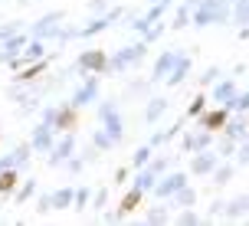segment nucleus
I'll list each match as a JSON object with an SVG mask.
<instances>
[{"label":"nucleus","mask_w":249,"mask_h":226,"mask_svg":"<svg viewBox=\"0 0 249 226\" xmlns=\"http://www.w3.org/2000/svg\"><path fill=\"white\" fill-rule=\"evenodd\" d=\"M43 122H50L56 135H59V131H75V128H79V108L69 105V102L50 105V108H43Z\"/></svg>","instance_id":"nucleus-1"},{"label":"nucleus","mask_w":249,"mask_h":226,"mask_svg":"<svg viewBox=\"0 0 249 226\" xmlns=\"http://www.w3.org/2000/svg\"><path fill=\"white\" fill-rule=\"evenodd\" d=\"M144 56H148V43H144V39H141V43H131V46H122L115 56H108V69H105V72H128V69H135Z\"/></svg>","instance_id":"nucleus-2"},{"label":"nucleus","mask_w":249,"mask_h":226,"mask_svg":"<svg viewBox=\"0 0 249 226\" xmlns=\"http://www.w3.org/2000/svg\"><path fill=\"white\" fill-rule=\"evenodd\" d=\"M122 17H124V10H122V7H115V10L108 7V10H105V13H99L95 20H89L86 26H79V30H75V36H79V39L99 36V33H105V30H108V26H112L115 20H122Z\"/></svg>","instance_id":"nucleus-3"},{"label":"nucleus","mask_w":249,"mask_h":226,"mask_svg":"<svg viewBox=\"0 0 249 226\" xmlns=\"http://www.w3.org/2000/svg\"><path fill=\"white\" fill-rule=\"evenodd\" d=\"M184 184H187L184 171H164V174L154 180V187H151V190H154V197H158V200H171Z\"/></svg>","instance_id":"nucleus-4"},{"label":"nucleus","mask_w":249,"mask_h":226,"mask_svg":"<svg viewBox=\"0 0 249 226\" xmlns=\"http://www.w3.org/2000/svg\"><path fill=\"white\" fill-rule=\"evenodd\" d=\"M62 20H66L62 10H53V13H46V17H39L36 23H33V30H30V36L33 39H56L59 30H62Z\"/></svg>","instance_id":"nucleus-5"},{"label":"nucleus","mask_w":249,"mask_h":226,"mask_svg":"<svg viewBox=\"0 0 249 226\" xmlns=\"http://www.w3.org/2000/svg\"><path fill=\"white\" fill-rule=\"evenodd\" d=\"M95 99H99V75H95V72H82V86L72 92L69 105H75V108H86V105H92Z\"/></svg>","instance_id":"nucleus-6"},{"label":"nucleus","mask_w":249,"mask_h":226,"mask_svg":"<svg viewBox=\"0 0 249 226\" xmlns=\"http://www.w3.org/2000/svg\"><path fill=\"white\" fill-rule=\"evenodd\" d=\"M46 154H50V167H59L66 157H72L75 154V131H59V138L53 141V148Z\"/></svg>","instance_id":"nucleus-7"},{"label":"nucleus","mask_w":249,"mask_h":226,"mask_svg":"<svg viewBox=\"0 0 249 226\" xmlns=\"http://www.w3.org/2000/svg\"><path fill=\"white\" fill-rule=\"evenodd\" d=\"M75 69H79V72L105 75V69H108V52H105V50H86V52H79Z\"/></svg>","instance_id":"nucleus-8"},{"label":"nucleus","mask_w":249,"mask_h":226,"mask_svg":"<svg viewBox=\"0 0 249 226\" xmlns=\"http://www.w3.org/2000/svg\"><path fill=\"white\" fill-rule=\"evenodd\" d=\"M220 164V154L213 148H203V151H194V157H190V174L194 177H210V171Z\"/></svg>","instance_id":"nucleus-9"},{"label":"nucleus","mask_w":249,"mask_h":226,"mask_svg":"<svg viewBox=\"0 0 249 226\" xmlns=\"http://www.w3.org/2000/svg\"><path fill=\"white\" fill-rule=\"evenodd\" d=\"M220 3H223V0H200L197 7L190 10V26H200V30H203V26H213Z\"/></svg>","instance_id":"nucleus-10"},{"label":"nucleus","mask_w":249,"mask_h":226,"mask_svg":"<svg viewBox=\"0 0 249 226\" xmlns=\"http://www.w3.org/2000/svg\"><path fill=\"white\" fill-rule=\"evenodd\" d=\"M226 118H230V108L226 105H213L210 112L203 108V112L197 115V122H200V128H207V131H223V125H226Z\"/></svg>","instance_id":"nucleus-11"},{"label":"nucleus","mask_w":249,"mask_h":226,"mask_svg":"<svg viewBox=\"0 0 249 226\" xmlns=\"http://www.w3.org/2000/svg\"><path fill=\"white\" fill-rule=\"evenodd\" d=\"M53 141H56V131H53L50 122H39L36 128H33V138H30V148L39 151V154H46V151L53 148Z\"/></svg>","instance_id":"nucleus-12"},{"label":"nucleus","mask_w":249,"mask_h":226,"mask_svg":"<svg viewBox=\"0 0 249 226\" xmlns=\"http://www.w3.org/2000/svg\"><path fill=\"white\" fill-rule=\"evenodd\" d=\"M180 148H184L187 154L203 151V148H213V131H207V128H200V131H187L184 141H180Z\"/></svg>","instance_id":"nucleus-13"},{"label":"nucleus","mask_w":249,"mask_h":226,"mask_svg":"<svg viewBox=\"0 0 249 226\" xmlns=\"http://www.w3.org/2000/svg\"><path fill=\"white\" fill-rule=\"evenodd\" d=\"M46 66H50V59L43 56V59H36V63H26L17 69V75H13V82H20V86H30V82H36L39 75L46 72Z\"/></svg>","instance_id":"nucleus-14"},{"label":"nucleus","mask_w":249,"mask_h":226,"mask_svg":"<svg viewBox=\"0 0 249 226\" xmlns=\"http://www.w3.org/2000/svg\"><path fill=\"white\" fill-rule=\"evenodd\" d=\"M26 33H20V30H17V33H13V36H7V39H0V63H10L13 56H20V50H23L26 46Z\"/></svg>","instance_id":"nucleus-15"},{"label":"nucleus","mask_w":249,"mask_h":226,"mask_svg":"<svg viewBox=\"0 0 249 226\" xmlns=\"http://www.w3.org/2000/svg\"><path fill=\"white\" fill-rule=\"evenodd\" d=\"M236 92H239L236 79H216V82H213V92H210V102L213 105H226Z\"/></svg>","instance_id":"nucleus-16"},{"label":"nucleus","mask_w":249,"mask_h":226,"mask_svg":"<svg viewBox=\"0 0 249 226\" xmlns=\"http://www.w3.org/2000/svg\"><path fill=\"white\" fill-rule=\"evenodd\" d=\"M223 135H226V138H233L236 144H239L243 138H249V122L243 118V112H236V118H233V115L226 118V125H223Z\"/></svg>","instance_id":"nucleus-17"},{"label":"nucleus","mask_w":249,"mask_h":226,"mask_svg":"<svg viewBox=\"0 0 249 226\" xmlns=\"http://www.w3.org/2000/svg\"><path fill=\"white\" fill-rule=\"evenodd\" d=\"M141 200H144V190H138V187L128 190V193L122 197V203H118V210H115V213H118V223H122L124 216H131V213H135L138 207H141Z\"/></svg>","instance_id":"nucleus-18"},{"label":"nucleus","mask_w":249,"mask_h":226,"mask_svg":"<svg viewBox=\"0 0 249 226\" xmlns=\"http://www.w3.org/2000/svg\"><path fill=\"white\" fill-rule=\"evenodd\" d=\"M190 66H194V59H190L187 52H180V56H177V63H174V69L164 75V82H167V86H180L187 75H190Z\"/></svg>","instance_id":"nucleus-19"},{"label":"nucleus","mask_w":249,"mask_h":226,"mask_svg":"<svg viewBox=\"0 0 249 226\" xmlns=\"http://www.w3.org/2000/svg\"><path fill=\"white\" fill-rule=\"evenodd\" d=\"M177 56H180V52H177V50H164L161 56H158V63H154V69H151V79H154V82H161L164 75H167V72H171V69H174Z\"/></svg>","instance_id":"nucleus-20"},{"label":"nucleus","mask_w":249,"mask_h":226,"mask_svg":"<svg viewBox=\"0 0 249 226\" xmlns=\"http://www.w3.org/2000/svg\"><path fill=\"white\" fill-rule=\"evenodd\" d=\"M102 128L108 131V138H112L115 144H122V141H124V122H122V115H118V108L102 118Z\"/></svg>","instance_id":"nucleus-21"},{"label":"nucleus","mask_w":249,"mask_h":226,"mask_svg":"<svg viewBox=\"0 0 249 226\" xmlns=\"http://www.w3.org/2000/svg\"><path fill=\"white\" fill-rule=\"evenodd\" d=\"M46 56V39H26V46L20 50V59H23V66L26 63H36V59H43Z\"/></svg>","instance_id":"nucleus-22"},{"label":"nucleus","mask_w":249,"mask_h":226,"mask_svg":"<svg viewBox=\"0 0 249 226\" xmlns=\"http://www.w3.org/2000/svg\"><path fill=\"white\" fill-rule=\"evenodd\" d=\"M233 174H236V164H230V161H223V157H220V164L210 171V180L216 184V187H223V184H230V180H233Z\"/></svg>","instance_id":"nucleus-23"},{"label":"nucleus","mask_w":249,"mask_h":226,"mask_svg":"<svg viewBox=\"0 0 249 226\" xmlns=\"http://www.w3.org/2000/svg\"><path fill=\"white\" fill-rule=\"evenodd\" d=\"M20 184V171L17 167H7V171H0V197H10L13 190Z\"/></svg>","instance_id":"nucleus-24"},{"label":"nucleus","mask_w":249,"mask_h":226,"mask_svg":"<svg viewBox=\"0 0 249 226\" xmlns=\"http://www.w3.org/2000/svg\"><path fill=\"white\" fill-rule=\"evenodd\" d=\"M243 213H249V197H236V200L223 203V216L226 220H239Z\"/></svg>","instance_id":"nucleus-25"},{"label":"nucleus","mask_w":249,"mask_h":226,"mask_svg":"<svg viewBox=\"0 0 249 226\" xmlns=\"http://www.w3.org/2000/svg\"><path fill=\"white\" fill-rule=\"evenodd\" d=\"M164 112H167V99H161V95H158V99L148 102V108H144V122H148V125H154Z\"/></svg>","instance_id":"nucleus-26"},{"label":"nucleus","mask_w":249,"mask_h":226,"mask_svg":"<svg viewBox=\"0 0 249 226\" xmlns=\"http://www.w3.org/2000/svg\"><path fill=\"white\" fill-rule=\"evenodd\" d=\"M72 193H75V187L53 190V210H69V207H72Z\"/></svg>","instance_id":"nucleus-27"},{"label":"nucleus","mask_w":249,"mask_h":226,"mask_svg":"<svg viewBox=\"0 0 249 226\" xmlns=\"http://www.w3.org/2000/svg\"><path fill=\"white\" fill-rule=\"evenodd\" d=\"M154 180H158V174L151 171L148 164H144V167H138V174H135V187L138 190H144V193H148V190L154 187Z\"/></svg>","instance_id":"nucleus-28"},{"label":"nucleus","mask_w":249,"mask_h":226,"mask_svg":"<svg viewBox=\"0 0 249 226\" xmlns=\"http://www.w3.org/2000/svg\"><path fill=\"white\" fill-rule=\"evenodd\" d=\"M230 23H236V26H249V0H236V3H233Z\"/></svg>","instance_id":"nucleus-29"},{"label":"nucleus","mask_w":249,"mask_h":226,"mask_svg":"<svg viewBox=\"0 0 249 226\" xmlns=\"http://www.w3.org/2000/svg\"><path fill=\"white\" fill-rule=\"evenodd\" d=\"M171 200H174L177 207H194V203H197V190L190 187V184H184V187L177 190V193L171 197Z\"/></svg>","instance_id":"nucleus-30"},{"label":"nucleus","mask_w":249,"mask_h":226,"mask_svg":"<svg viewBox=\"0 0 249 226\" xmlns=\"http://www.w3.org/2000/svg\"><path fill=\"white\" fill-rule=\"evenodd\" d=\"M33 193H36V180H23V184H17V190H13L10 197H13L17 203H26Z\"/></svg>","instance_id":"nucleus-31"},{"label":"nucleus","mask_w":249,"mask_h":226,"mask_svg":"<svg viewBox=\"0 0 249 226\" xmlns=\"http://www.w3.org/2000/svg\"><path fill=\"white\" fill-rule=\"evenodd\" d=\"M167 220H171L167 207H151L148 213H144V223H167Z\"/></svg>","instance_id":"nucleus-32"},{"label":"nucleus","mask_w":249,"mask_h":226,"mask_svg":"<svg viewBox=\"0 0 249 226\" xmlns=\"http://www.w3.org/2000/svg\"><path fill=\"white\" fill-rule=\"evenodd\" d=\"M10 154H13V164H17V167H23V164L30 161V154H33V148H30V141H23V144H17V148H13Z\"/></svg>","instance_id":"nucleus-33"},{"label":"nucleus","mask_w":249,"mask_h":226,"mask_svg":"<svg viewBox=\"0 0 249 226\" xmlns=\"http://www.w3.org/2000/svg\"><path fill=\"white\" fill-rule=\"evenodd\" d=\"M92 148H99V151H112L115 148V141L108 138V131H105V128H99V131L92 135Z\"/></svg>","instance_id":"nucleus-34"},{"label":"nucleus","mask_w":249,"mask_h":226,"mask_svg":"<svg viewBox=\"0 0 249 226\" xmlns=\"http://www.w3.org/2000/svg\"><path fill=\"white\" fill-rule=\"evenodd\" d=\"M89 200H92V190L89 187H75V193H72V207L75 210H89Z\"/></svg>","instance_id":"nucleus-35"},{"label":"nucleus","mask_w":249,"mask_h":226,"mask_svg":"<svg viewBox=\"0 0 249 226\" xmlns=\"http://www.w3.org/2000/svg\"><path fill=\"white\" fill-rule=\"evenodd\" d=\"M151 151H154L151 144H141V148L131 154V167H135V171H138V167H144V164L151 161Z\"/></svg>","instance_id":"nucleus-36"},{"label":"nucleus","mask_w":249,"mask_h":226,"mask_svg":"<svg viewBox=\"0 0 249 226\" xmlns=\"http://www.w3.org/2000/svg\"><path fill=\"white\" fill-rule=\"evenodd\" d=\"M213 151H216L220 157H233V154H236V141H233V138H226V135H223V138L216 141V148H213Z\"/></svg>","instance_id":"nucleus-37"},{"label":"nucleus","mask_w":249,"mask_h":226,"mask_svg":"<svg viewBox=\"0 0 249 226\" xmlns=\"http://www.w3.org/2000/svg\"><path fill=\"white\" fill-rule=\"evenodd\" d=\"M184 26H190V7H177V13H174V23H171V30H184Z\"/></svg>","instance_id":"nucleus-38"},{"label":"nucleus","mask_w":249,"mask_h":226,"mask_svg":"<svg viewBox=\"0 0 249 226\" xmlns=\"http://www.w3.org/2000/svg\"><path fill=\"white\" fill-rule=\"evenodd\" d=\"M203 108H207V95H194V99H190V105H187V118H197Z\"/></svg>","instance_id":"nucleus-39"},{"label":"nucleus","mask_w":249,"mask_h":226,"mask_svg":"<svg viewBox=\"0 0 249 226\" xmlns=\"http://www.w3.org/2000/svg\"><path fill=\"white\" fill-rule=\"evenodd\" d=\"M233 157H236V167H246L249 164V138H243L236 144V154H233Z\"/></svg>","instance_id":"nucleus-40"},{"label":"nucleus","mask_w":249,"mask_h":226,"mask_svg":"<svg viewBox=\"0 0 249 226\" xmlns=\"http://www.w3.org/2000/svg\"><path fill=\"white\" fill-rule=\"evenodd\" d=\"M148 167H151V171H154L158 177H161L164 171H171V157H151V161H148Z\"/></svg>","instance_id":"nucleus-41"},{"label":"nucleus","mask_w":249,"mask_h":226,"mask_svg":"<svg viewBox=\"0 0 249 226\" xmlns=\"http://www.w3.org/2000/svg\"><path fill=\"white\" fill-rule=\"evenodd\" d=\"M200 220H203V216H200L194 207H184V210L177 213V223H200Z\"/></svg>","instance_id":"nucleus-42"},{"label":"nucleus","mask_w":249,"mask_h":226,"mask_svg":"<svg viewBox=\"0 0 249 226\" xmlns=\"http://www.w3.org/2000/svg\"><path fill=\"white\" fill-rule=\"evenodd\" d=\"M105 200H108V190H105V187L95 190V193H92V200H89V210H102V207H105Z\"/></svg>","instance_id":"nucleus-43"},{"label":"nucleus","mask_w":249,"mask_h":226,"mask_svg":"<svg viewBox=\"0 0 249 226\" xmlns=\"http://www.w3.org/2000/svg\"><path fill=\"white\" fill-rule=\"evenodd\" d=\"M220 66H210V69H207V72L200 75V86H213V82H216V79H220Z\"/></svg>","instance_id":"nucleus-44"},{"label":"nucleus","mask_w":249,"mask_h":226,"mask_svg":"<svg viewBox=\"0 0 249 226\" xmlns=\"http://www.w3.org/2000/svg\"><path fill=\"white\" fill-rule=\"evenodd\" d=\"M53 210V193H39L36 200V213H50Z\"/></svg>","instance_id":"nucleus-45"},{"label":"nucleus","mask_w":249,"mask_h":226,"mask_svg":"<svg viewBox=\"0 0 249 226\" xmlns=\"http://www.w3.org/2000/svg\"><path fill=\"white\" fill-rule=\"evenodd\" d=\"M164 10H167V3H151V10L144 13V17L154 23V20H161V17H164Z\"/></svg>","instance_id":"nucleus-46"},{"label":"nucleus","mask_w":249,"mask_h":226,"mask_svg":"<svg viewBox=\"0 0 249 226\" xmlns=\"http://www.w3.org/2000/svg\"><path fill=\"white\" fill-rule=\"evenodd\" d=\"M66 171H69V174H79V171H82V167H86V161H82V157H66Z\"/></svg>","instance_id":"nucleus-47"},{"label":"nucleus","mask_w":249,"mask_h":226,"mask_svg":"<svg viewBox=\"0 0 249 226\" xmlns=\"http://www.w3.org/2000/svg\"><path fill=\"white\" fill-rule=\"evenodd\" d=\"M89 10H92L95 17H99V13H105V10H108V0H89Z\"/></svg>","instance_id":"nucleus-48"},{"label":"nucleus","mask_w":249,"mask_h":226,"mask_svg":"<svg viewBox=\"0 0 249 226\" xmlns=\"http://www.w3.org/2000/svg\"><path fill=\"white\" fill-rule=\"evenodd\" d=\"M223 213V200H213L210 203V210H207V216H203V220H213V216H220Z\"/></svg>","instance_id":"nucleus-49"},{"label":"nucleus","mask_w":249,"mask_h":226,"mask_svg":"<svg viewBox=\"0 0 249 226\" xmlns=\"http://www.w3.org/2000/svg\"><path fill=\"white\" fill-rule=\"evenodd\" d=\"M115 108H118V105H115V99H105V102L99 105V118H105V115L115 112Z\"/></svg>","instance_id":"nucleus-50"},{"label":"nucleus","mask_w":249,"mask_h":226,"mask_svg":"<svg viewBox=\"0 0 249 226\" xmlns=\"http://www.w3.org/2000/svg\"><path fill=\"white\" fill-rule=\"evenodd\" d=\"M20 30V23H7V26H0V39H7V36H13Z\"/></svg>","instance_id":"nucleus-51"},{"label":"nucleus","mask_w":249,"mask_h":226,"mask_svg":"<svg viewBox=\"0 0 249 226\" xmlns=\"http://www.w3.org/2000/svg\"><path fill=\"white\" fill-rule=\"evenodd\" d=\"M7 167H17L13 164V154H0V171H7Z\"/></svg>","instance_id":"nucleus-52"},{"label":"nucleus","mask_w":249,"mask_h":226,"mask_svg":"<svg viewBox=\"0 0 249 226\" xmlns=\"http://www.w3.org/2000/svg\"><path fill=\"white\" fill-rule=\"evenodd\" d=\"M95 157H99V148H86V151H82V161H95Z\"/></svg>","instance_id":"nucleus-53"},{"label":"nucleus","mask_w":249,"mask_h":226,"mask_svg":"<svg viewBox=\"0 0 249 226\" xmlns=\"http://www.w3.org/2000/svg\"><path fill=\"white\" fill-rule=\"evenodd\" d=\"M124 180H128V167H118L115 171V184H124Z\"/></svg>","instance_id":"nucleus-54"},{"label":"nucleus","mask_w":249,"mask_h":226,"mask_svg":"<svg viewBox=\"0 0 249 226\" xmlns=\"http://www.w3.org/2000/svg\"><path fill=\"white\" fill-rule=\"evenodd\" d=\"M197 3H200V0H184V7H190V10H194Z\"/></svg>","instance_id":"nucleus-55"},{"label":"nucleus","mask_w":249,"mask_h":226,"mask_svg":"<svg viewBox=\"0 0 249 226\" xmlns=\"http://www.w3.org/2000/svg\"><path fill=\"white\" fill-rule=\"evenodd\" d=\"M151 3H167V7H171V3H174V0H151Z\"/></svg>","instance_id":"nucleus-56"},{"label":"nucleus","mask_w":249,"mask_h":226,"mask_svg":"<svg viewBox=\"0 0 249 226\" xmlns=\"http://www.w3.org/2000/svg\"><path fill=\"white\" fill-rule=\"evenodd\" d=\"M233 3H236V0H230V7H233Z\"/></svg>","instance_id":"nucleus-57"}]
</instances>
